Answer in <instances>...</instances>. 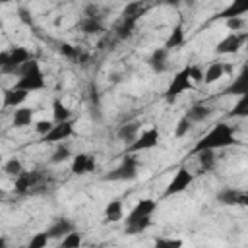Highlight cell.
<instances>
[{
  "mask_svg": "<svg viewBox=\"0 0 248 248\" xmlns=\"http://www.w3.org/2000/svg\"><path fill=\"white\" fill-rule=\"evenodd\" d=\"M229 118H248V93L238 97L234 107L229 110Z\"/></svg>",
  "mask_w": 248,
  "mask_h": 248,
  "instance_id": "f1b7e54d",
  "label": "cell"
},
{
  "mask_svg": "<svg viewBox=\"0 0 248 248\" xmlns=\"http://www.w3.org/2000/svg\"><path fill=\"white\" fill-rule=\"evenodd\" d=\"M157 209V202L151 198H143L140 200L128 213V217H124V231L126 234H140L143 232L149 225H151V215Z\"/></svg>",
  "mask_w": 248,
  "mask_h": 248,
  "instance_id": "277c9868",
  "label": "cell"
},
{
  "mask_svg": "<svg viewBox=\"0 0 248 248\" xmlns=\"http://www.w3.org/2000/svg\"><path fill=\"white\" fill-rule=\"evenodd\" d=\"M52 186V178L43 169L23 170L19 176L14 178V192L17 196H41L46 194Z\"/></svg>",
  "mask_w": 248,
  "mask_h": 248,
  "instance_id": "6da1fadb",
  "label": "cell"
},
{
  "mask_svg": "<svg viewBox=\"0 0 248 248\" xmlns=\"http://www.w3.org/2000/svg\"><path fill=\"white\" fill-rule=\"evenodd\" d=\"M105 223H118L124 215V209H122V200L120 198H114L107 203L105 207Z\"/></svg>",
  "mask_w": 248,
  "mask_h": 248,
  "instance_id": "484cf974",
  "label": "cell"
},
{
  "mask_svg": "<svg viewBox=\"0 0 248 248\" xmlns=\"http://www.w3.org/2000/svg\"><path fill=\"white\" fill-rule=\"evenodd\" d=\"M79 244H81V234H79L78 231L68 232V234L60 240V246H64V248H78Z\"/></svg>",
  "mask_w": 248,
  "mask_h": 248,
  "instance_id": "836d02e7",
  "label": "cell"
},
{
  "mask_svg": "<svg viewBox=\"0 0 248 248\" xmlns=\"http://www.w3.org/2000/svg\"><path fill=\"white\" fill-rule=\"evenodd\" d=\"M225 25H227V29H231V31H240V29L244 27V19H242V17H232V19H227Z\"/></svg>",
  "mask_w": 248,
  "mask_h": 248,
  "instance_id": "8d00e7d4",
  "label": "cell"
},
{
  "mask_svg": "<svg viewBox=\"0 0 248 248\" xmlns=\"http://www.w3.org/2000/svg\"><path fill=\"white\" fill-rule=\"evenodd\" d=\"M87 97H89V105H91V110L95 108H99V103H101V95H99V91H97V85L95 83H89V87H87Z\"/></svg>",
  "mask_w": 248,
  "mask_h": 248,
  "instance_id": "e575fe53",
  "label": "cell"
},
{
  "mask_svg": "<svg viewBox=\"0 0 248 248\" xmlns=\"http://www.w3.org/2000/svg\"><path fill=\"white\" fill-rule=\"evenodd\" d=\"M215 200L221 205H242L248 207V190H240V188H223L217 192Z\"/></svg>",
  "mask_w": 248,
  "mask_h": 248,
  "instance_id": "5bb4252c",
  "label": "cell"
},
{
  "mask_svg": "<svg viewBox=\"0 0 248 248\" xmlns=\"http://www.w3.org/2000/svg\"><path fill=\"white\" fill-rule=\"evenodd\" d=\"M138 169H140L138 155L136 153H126V155H122V161L103 176V180H108V182H130V180H134L138 176Z\"/></svg>",
  "mask_w": 248,
  "mask_h": 248,
  "instance_id": "8992f818",
  "label": "cell"
},
{
  "mask_svg": "<svg viewBox=\"0 0 248 248\" xmlns=\"http://www.w3.org/2000/svg\"><path fill=\"white\" fill-rule=\"evenodd\" d=\"M192 79H194V83H202L203 81V72H202L200 66H192Z\"/></svg>",
  "mask_w": 248,
  "mask_h": 248,
  "instance_id": "ab89813d",
  "label": "cell"
},
{
  "mask_svg": "<svg viewBox=\"0 0 248 248\" xmlns=\"http://www.w3.org/2000/svg\"><path fill=\"white\" fill-rule=\"evenodd\" d=\"M169 52H170V50H167L165 46L155 48V50L149 54V58H147V66H149L155 74H165V72L169 70Z\"/></svg>",
  "mask_w": 248,
  "mask_h": 248,
  "instance_id": "d6986e66",
  "label": "cell"
},
{
  "mask_svg": "<svg viewBox=\"0 0 248 248\" xmlns=\"http://www.w3.org/2000/svg\"><path fill=\"white\" fill-rule=\"evenodd\" d=\"M70 118H72L70 108L60 99H54L52 101V120L54 122H64V120H70Z\"/></svg>",
  "mask_w": 248,
  "mask_h": 248,
  "instance_id": "f546056e",
  "label": "cell"
},
{
  "mask_svg": "<svg viewBox=\"0 0 248 248\" xmlns=\"http://www.w3.org/2000/svg\"><path fill=\"white\" fill-rule=\"evenodd\" d=\"M31 58L33 56L25 46H12L8 50H2L0 52V72L2 74H16Z\"/></svg>",
  "mask_w": 248,
  "mask_h": 248,
  "instance_id": "52a82bcc",
  "label": "cell"
},
{
  "mask_svg": "<svg viewBox=\"0 0 248 248\" xmlns=\"http://www.w3.org/2000/svg\"><path fill=\"white\" fill-rule=\"evenodd\" d=\"M155 246H169V248H178L182 246V240H172V238H157Z\"/></svg>",
  "mask_w": 248,
  "mask_h": 248,
  "instance_id": "74e56055",
  "label": "cell"
},
{
  "mask_svg": "<svg viewBox=\"0 0 248 248\" xmlns=\"http://www.w3.org/2000/svg\"><path fill=\"white\" fill-rule=\"evenodd\" d=\"M76 134V128H74V120H64V122H54V126L45 134L41 136V143H60L68 138H72Z\"/></svg>",
  "mask_w": 248,
  "mask_h": 248,
  "instance_id": "7c38bea8",
  "label": "cell"
},
{
  "mask_svg": "<svg viewBox=\"0 0 248 248\" xmlns=\"http://www.w3.org/2000/svg\"><path fill=\"white\" fill-rule=\"evenodd\" d=\"M72 157V151H70V147L66 145V143H58L56 145V149H54V153H52V157H50V163H54V165H58V163H64V161H68Z\"/></svg>",
  "mask_w": 248,
  "mask_h": 248,
  "instance_id": "4dcf8cb0",
  "label": "cell"
},
{
  "mask_svg": "<svg viewBox=\"0 0 248 248\" xmlns=\"http://www.w3.org/2000/svg\"><path fill=\"white\" fill-rule=\"evenodd\" d=\"M159 140H161V132L159 128H149V130H143L128 147H126V153H140V151H145V149H153L159 145Z\"/></svg>",
  "mask_w": 248,
  "mask_h": 248,
  "instance_id": "30bf717a",
  "label": "cell"
},
{
  "mask_svg": "<svg viewBox=\"0 0 248 248\" xmlns=\"http://www.w3.org/2000/svg\"><path fill=\"white\" fill-rule=\"evenodd\" d=\"M33 116H35L33 108H17L16 107L14 116H12V126L14 128H25L33 122Z\"/></svg>",
  "mask_w": 248,
  "mask_h": 248,
  "instance_id": "4316f807",
  "label": "cell"
},
{
  "mask_svg": "<svg viewBox=\"0 0 248 248\" xmlns=\"http://www.w3.org/2000/svg\"><path fill=\"white\" fill-rule=\"evenodd\" d=\"M246 93H248V60L238 70L236 78L229 85H225L219 95L221 97H240V95H246Z\"/></svg>",
  "mask_w": 248,
  "mask_h": 248,
  "instance_id": "4fadbf2b",
  "label": "cell"
},
{
  "mask_svg": "<svg viewBox=\"0 0 248 248\" xmlns=\"http://www.w3.org/2000/svg\"><path fill=\"white\" fill-rule=\"evenodd\" d=\"M244 14H248V0H232L227 8L213 14L209 17V21H219V19L227 21V19H232V17H242Z\"/></svg>",
  "mask_w": 248,
  "mask_h": 248,
  "instance_id": "2e32d148",
  "label": "cell"
},
{
  "mask_svg": "<svg viewBox=\"0 0 248 248\" xmlns=\"http://www.w3.org/2000/svg\"><path fill=\"white\" fill-rule=\"evenodd\" d=\"M14 87L17 89H25V91H39L45 87V76H43V70H41V64L31 58L27 60L21 70H19V79L14 83Z\"/></svg>",
  "mask_w": 248,
  "mask_h": 248,
  "instance_id": "5b68a950",
  "label": "cell"
},
{
  "mask_svg": "<svg viewBox=\"0 0 248 248\" xmlns=\"http://www.w3.org/2000/svg\"><path fill=\"white\" fill-rule=\"evenodd\" d=\"M140 122L138 120H132V122H124V124H120L118 126V130H116V138L120 140V141H124L126 145H130L138 136H140Z\"/></svg>",
  "mask_w": 248,
  "mask_h": 248,
  "instance_id": "44dd1931",
  "label": "cell"
},
{
  "mask_svg": "<svg viewBox=\"0 0 248 248\" xmlns=\"http://www.w3.org/2000/svg\"><path fill=\"white\" fill-rule=\"evenodd\" d=\"M147 12V0H132L124 6L118 21L114 23L112 27V35L116 41H128L134 31H136V25L138 21L141 19V16Z\"/></svg>",
  "mask_w": 248,
  "mask_h": 248,
  "instance_id": "7a4b0ae2",
  "label": "cell"
},
{
  "mask_svg": "<svg viewBox=\"0 0 248 248\" xmlns=\"http://www.w3.org/2000/svg\"><path fill=\"white\" fill-rule=\"evenodd\" d=\"M50 238H48V234H46V231H43V232H37L31 240H29V248H45L46 246V242H48Z\"/></svg>",
  "mask_w": 248,
  "mask_h": 248,
  "instance_id": "d590c367",
  "label": "cell"
},
{
  "mask_svg": "<svg viewBox=\"0 0 248 248\" xmlns=\"http://www.w3.org/2000/svg\"><path fill=\"white\" fill-rule=\"evenodd\" d=\"M45 231H46V234H48L50 240H62L68 232H72V231H76V229H74V221H70L68 217H58V219H54V221L50 223V227H46Z\"/></svg>",
  "mask_w": 248,
  "mask_h": 248,
  "instance_id": "ac0fdd59",
  "label": "cell"
},
{
  "mask_svg": "<svg viewBox=\"0 0 248 248\" xmlns=\"http://www.w3.org/2000/svg\"><path fill=\"white\" fill-rule=\"evenodd\" d=\"M211 114H213V108L207 107V105H203V103H194V105L186 110V116H188L194 124H198V122H205Z\"/></svg>",
  "mask_w": 248,
  "mask_h": 248,
  "instance_id": "603a6c76",
  "label": "cell"
},
{
  "mask_svg": "<svg viewBox=\"0 0 248 248\" xmlns=\"http://www.w3.org/2000/svg\"><path fill=\"white\" fill-rule=\"evenodd\" d=\"M194 128V122L184 114V116H180V120L176 122V130H174V136L176 138H182V136H186L190 130Z\"/></svg>",
  "mask_w": 248,
  "mask_h": 248,
  "instance_id": "d6a6232c",
  "label": "cell"
},
{
  "mask_svg": "<svg viewBox=\"0 0 248 248\" xmlns=\"http://www.w3.org/2000/svg\"><path fill=\"white\" fill-rule=\"evenodd\" d=\"M194 79H192V66H186L182 70H178L174 74V78L170 79L169 87L165 89V101L167 103H174L184 91H188L192 87Z\"/></svg>",
  "mask_w": 248,
  "mask_h": 248,
  "instance_id": "ba28073f",
  "label": "cell"
},
{
  "mask_svg": "<svg viewBox=\"0 0 248 248\" xmlns=\"http://www.w3.org/2000/svg\"><path fill=\"white\" fill-rule=\"evenodd\" d=\"M29 97V91L25 89H17V87H10L4 91V107H19L25 103V99Z\"/></svg>",
  "mask_w": 248,
  "mask_h": 248,
  "instance_id": "d4e9b609",
  "label": "cell"
},
{
  "mask_svg": "<svg viewBox=\"0 0 248 248\" xmlns=\"http://www.w3.org/2000/svg\"><path fill=\"white\" fill-rule=\"evenodd\" d=\"M213 153H215L213 149H202V151L196 153V161H198L202 172H207L215 167V155Z\"/></svg>",
  "mask_w": 248,
  "mask_h": 248,
  "instance_id": "83f0119b",
  "label": "cell"
},
{
  "mask_svg": "<svg viewBox=\"0 0 248 248\" xmlns=\"http://www.w3.org/2000/svg\"><path fill=\"white\" fill-rule=\"evenodd\" d=\"M58 52L76 64H87V60H89V54L83 48L70 45V43H58Z\"/></svg>",
  "mask_w": 248,
  "mask_h": 248,
  "instance_id": "ffe728a7",
  "label": "cell"
},
{
  "mask_svg": "<svg viewBox=\"0 0 248 248\" xmlns=\"http://www.w3.org/2000/svg\"><path fill=\"white\" fill-rule=\"evenodd\" d=\"M23 170H25V169H23V165H21V161H19L17 157H12V159H8V161L4 163V172H6L8 176H12V178L19 176Z\"/></svg>",
  "mask_w": 248,
  "mask_h": 248,
  "instance_id": "1f68e13d",
  "label": "cell"
},
{
  "mask_svg": "<svg viewBox=\"0 0 248 248\" xmlns=\"http://www.w3.org/2000/svg\"><path fill=\"white\" fill-rule=\"evenodd\" d=\"M238 143H240V141L236 140L232 126L227 124V122H219V124H215L202 140L196 141V145L192 147L190 153L196 155V153L202 151V149H213V151H217V149H225V147L238 145Z\"/></svg>",
  "mask_w": 248,
  "mask_h": 248,
  "instance_id": "3957f363",
  "label": "cell"
},
{
  "mask_svg": "<svg viewBox=\"0 0 248 248\" xmlns=\"http://www.w3.org/2000/svg\"><path fill=\"white\" fill-rule=\"evenodd\" d=\"M246 41H248V31H231L227 37H223L215 45L213 52L215 54H234L244 46Z\"/></svg>",
  "mask_w": 248,
  "mask_h": 248,
  "instance_id": "9c48e42d",
  "label": "cell"
},
{
  "mask_svg": "<svg viewBox=\"0 0 248 248\" xmlns=\"http://www.w3.org/2000/svg\"><path fill=\"white\" fill-rule=\"evenodd\" d=\"M52 126H54V124H52V122H48V120H39V122H37V126H35V130H37L41 136H45Z\"/></svg>",
  "mask_w": 248,
  "mask_h": 248,
  "instance_id": "f35d334b",
  "label": "cell"
},
{
  "mask_svg": "<svg viewBox=\"0 0 248 248\" xmlns=\"http://www.w3.org/2000/svg\"><path fill=\"white\" fill-rule=\"evenodd\" d=\"M157 2H163V4H170V6H176L180 0H157Z\"/></svg>",
  "mask_w": 248,
  "mask_h": 248,
  "instance_id": "60d3db41",
  "label": "cell"
},
{
  "mask_svg": "<svg viewBox=\"0 0 248 248\" xmlns=\"http://www.w3.org/2000/svg\"><path fill=\"white\" fill-rule=\"evenodd\" d=\"M97 167V161H95V155L93 153H78L72 157V174H78V176H83V174H89L93 172Z\"/></svg>",
  "mask_w": 248,
  "mask_h": 248,
  "instance_id": "9a60e30c",
  "label": "cell"
},
{
  "mask_svg": "<svg viewBox=\"0 0 248 248\" xmlns=\"http://www.w3.org/2000/svg\"><path fill=\"white\" fill-rule=\"evenodd\" d=\"M192 182H194L192 170H188L186 167H178L176 172H174V176H172L170 182L167 184V188H165V192H163V198H170V196H176V194L184 192Z\"/></svg>",
  "mask_w": 248,
  "mask_h": 248,
  "instance_id": "8fae6325",
  "label": "cell"
},
{
  "mask_svg": "<svg viewBox=\"0 0 248 248\" xmlns=\"http://www.w3.org/2000/svg\"><path fill=\"white\" fill-rule=\"evenodd\" d=\"M227 70H231V66H227V64H223V62H211V64L207 66V70L203 72V83H205V85L215 83L217 79L223 78V74H225Z\"/></svg>",
  "mask_w": 248,
  "mask_h": 248,
  "instance_id": "cb8c5ba5",
  "label": "cell"
},
{
  "mask_svg": "<svg viewBox=\"0 0 248 248\" xmlns=\"http://www.w3.org/2000/svg\"><path fill=\"white\" fill-rule=\"evenodd\" d=\"M78 29L85 35H101L105 31V21L103 16H87L83 14L78 21Z\"/></svg>",
  "mask_w": 248,
  "mask_h": 248,
  "instance_id": "e0dca14e",
  "label": "cell"
},
{
  "mask_svg": "<svg viewBox=\"0 0 248 248\" xmlns=\"http://www.w3.org/2000/svg\"><path fill=\"white\" fill-rule=\"evenodd\" d=\"M2 4H8V2H14V0H0Z\"/></svg>",
  "mask_w": 248,
  "mask_h": 248,
  "instance_id": "b9f144b4",
  "label": "cell"
},
{
  "mask_svg": "<svg viewBox=\"0 0 248 248\" xmlns=\"http://www.w3.org/2000/svg\"><path fill=\"white\" fill-rule=\"evenodd\" d=\"M184 39H186V35H184V23L182 21H178L172 29H170V35L167 37V41H165V48L167 50H174V48H180L182 45H184Z\"/></svg>",
  "mask_w": 248,
  "mask_h": 248,
  "instance_id": "7402d4cb",
  "label": "cell"
}]
</instances>
